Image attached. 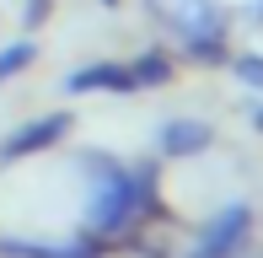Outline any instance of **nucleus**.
<instances>
[{"mask_svg": "<svg viewBox=\"0 0 263 258\" xmlns=\"http://www.w3.org/2000/svg\"><path fill=\"white\" fill-rule=\"evenodd\" d=\"M27 60H32V49H27V43H16V49H6V54H0V76H11V70H22Z\"/></svg>", "mask_w": 263, "mask_h": 258, "instance_id": "obj_1", "label": "nucleus"}]
</instances>
